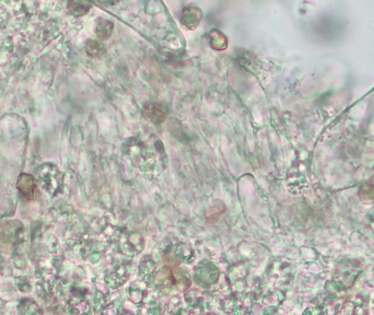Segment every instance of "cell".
Wrapping results in <instances>:
<instances>
[{"instance_id":"obj_3","label":"cell","mask_w":374,"mask_h":315,"mask_svg":"<svg viewBox=\"0 0 374 315\" xmlns=\"http://www.w3.org/2000/svg\"><path fill=\"white\" fill-rule=\"evenodd\" d=\"M18 189L20 190V193L27 197L28 199H32L35 197L38 190H36V185L34 182L33 176H31L30 174H21L19 180H18L17 184Z\"/></svg>"},{"instance_id":"obj_6","label":"cell","mask_w":374,"mask_h":315,"mask_svg":"<svg viewBox=\"0 0 374 315\" xmlns=\"http://www.w3.org/2000/svg\"><path fill=\"white\" fill-rule=\"evenodd\" d=\"M69 9L73 15L83 16L91 9V4L87 0H70Z\"/></svg>"},{"instance_id":"obj_5","label":"cell","mask_w":374,"mask_h":315,"mask_svg":"<svg viewBox=\"0 0 374 315\" xmlns=\"http://www.w3.org/2000/svg\"><path fill=\"white\" fill-rule=\"evenodd\" d=\"M210 46L216 51H223L228 47V39L226 36L220 32L219 30H212L210 32Z\"/></svg>"},{"instance_id":"obj_2","label":"cell","mask_w":374,"mask_h":315,"mask_svg":"<svg viewBox=\"0 0 374 315\" xmlns=\"http://www.w3.org/2000/svg\"><path fill=\"white\" fill-rule=\"evenodd\" d=\"M144 115L155 124H161L167 119V111L163 109L161 104L150 103L147 104L143 109Z\"/></svg>"},{"instance_id":"obj_7","label":"cell","mask_w":374,"mask_h":315,"mask_svg":"<svg viewBox=\"0 0 374 315\" xmlns=\"http://www.w3.org/2000/svg\"><path fill=\"white\" fill-rule=\"evenodd\" d=\"M85 49L91 57H101L106 52V48L101 42L95 40H89L85 44Z\"/></svg>"},{"instance_id":"obj_4","label":"cell","mask_w":374,"mask_h":315,"mask_svg":"<svg viewBox=\"0 0 374 315\" xmlns=\"http://www.w3.org/2000/svg\"><path fill=\"white\" fill-rule=\"evenodd\" d=\"M114 30V23L105 19H99L96 21L95 33L101 40H107L112 35Z\"/></svg>"},{"instance_id":"obj_1","label":"cell","mask_w":374,"mask_h":315,"mask_svg":"<svg viewBox=\"0 0 374 315\" xmlns=\"http://www.w3.org/2000/svg\"><path fill=\"white\" fill-rule=\"evenodd\" d=\"M202 18V12L199 8L186 7L181 14V23L188 30H195Z\"/></svg>"}]
</instances>
